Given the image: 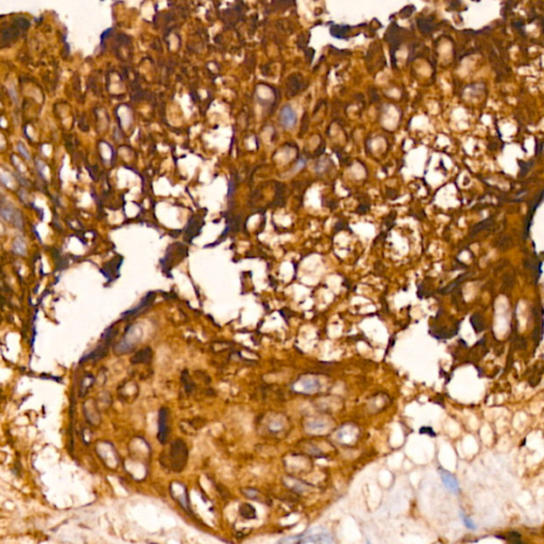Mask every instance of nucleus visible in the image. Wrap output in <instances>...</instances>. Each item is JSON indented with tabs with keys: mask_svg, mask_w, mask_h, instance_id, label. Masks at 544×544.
I'll list each match as a JSON object with an SVG mask.
<instances>
[{
	"mask_svg": "<svg viewBox=\"0 0 544 544\" xmlns=\"http://www.w3.org/2000/svg\"><path fill=\"white\" fill-rule=\"evenodd\" d=\"M188 459V449L187 446L183 440L178 439L176 441L171 443L170 450H169V456H168V461H169L170 469L175 472H181L186 465Z\"/></svg>",
	"mask_w": 544,
	"mask_h": 544,
	"instance_id": "f257e3e1",
	"label": "nucleus"
},
{
	"mask_svg": "<svg viewBox=\"0 0 544 544\" xmlns=\"http://www.w3.org/2000/svg\"><path fill=\"white\" fill-rule=\"evenodd\" d=\"M302 542L303 544L309 543V542L320 543V544H332L333 539H332V536L328 532H326V530H322L319 528H313V529L306 530L305 533L302 534Z\"/></svg>",
	"mask_w": 544,
	"mask_h": 544,
	"instance_id": "f03ea898",
	"label": "nucleus"
},
{
	"mask_svg": "<svg viewBox=\"0 0 544 544\" xmlns=\"http://www.w3.org/2000/svg\"><path fill=\"white\" fill-rule=\"evenodd\" d=\"M293 389L300 393H315L321 389V383L316 378H303L302 380H298L294 385Z\"/></svg>",
	"mask_w": 544,
	"mask_h": 544,
	"instance_id": "7ed1b4c3",
	"label": "nucleus"
},
{
	"mask_svg": "<svg viewBox=\"0 0 544 544\" xmlns=\"http://www.w3.org/2000/svg\"><path fill=\"white\" fill-rule=\"evenodd\" d=\"M283 483H284V486H286L288 489H290L291 491L295 492V493H299V494L306 493V492H309L313 488V486L310 485V484L302 481V479L298 478L295 476H292V475L285 476L283 478Z\"/></svg>",
	"mask_w": 544,
	"mask_h": 544,
	"instance_id": "20e7f679",
	"label": "nucleus"
},
{
	"mask_svg": "<svg viewBox=\"0 0 544 544\" xmlns=\"http://www.w3.org/2000/svg\"><path fill=\"white\" fill-rule=\"evenodd\" d=\"M170 492L174 499L178 501V503L185 509V511L189 512L190 507H189V502H188L187 489L185 488V486L180 483H174L170 487Z\"/></svg>",
	"mask_w": 544,
	"mask_h": 544,
	"instance_id": "39448f33",
	"label": "nucleus"
},
{
	"mask_svg": "<svg viewBox=\"0 0 544 544\" xmlns=\"http://www.w3.org/2000/svg\"><path fill=\"white\" fill-rule=\"evenodd\" d=\"M439 475H440V478H441V482L443 483L444 487L450 492H452V493H454V494L459 493V491H460L459 483L454 475L442 468L439 469Z\"/></svg>",
	"mask_w": 544,
	"mask_h": 544,
	"instance_id": "423d86ee",
	"label": "nucleus"
},
{
	"mask_svg": "<svg viewBox=\"0 0 544 544\" xmlns=\"http://www.w3.org/2000/svg\"><path fill=\"white\" fill-rule=\"evenodd\" d=\"M169 434V427H168V410L166 408H161L159 412V433L158 438L161 443H166Z\"/></svg>",
	"mask_w": 544,
	"mask_h": 544,
	"instance_id": "0eeeda50",
	"label": "nucleus"
},
{
	"mask_svg": "<svg viewBox=\"0 0 544 544\" xmlns=\"http://www.w3.org/2000/svg\"><path fill=\"white\" fill-rule=\"evenodd\" d=\"M280 120H281L282 126L286 129H291L295 126L296 114L290 106L287 105L282 109V112L280 115Z\"/></svg>",
	"mask_w": 544,
	"mask_h": 544,
	"instance_id": "6e6552de",
	"label": "nucleus"
},
{
	"mask_svg": "<svg viewBox=\"0 0 544 544\" xmlns=\"http://www.w3.org/2000/svg\"><path fill=\"white\" fill-rule=\"evenodd\" d=\"M329 423L322 419H313L305 423V430L310 434H321L328 431Z\"/></svg>",
	"mask_w": 544,
	"mask_h": 544,
	"instance_id": "1a4fd4ad",
	"label": "nucleus"
},
{
	"mask_svg": "<svg viewBox=\"0 0 544 544\" xmlns=\"http://www.w3.org/2000/svg\"><path fill=\"white\" fill-rule=\"evenodd\" d=\"M239 514L244 520H255L257 512L255 507L250 503H243L239 506Z\"/></svg>",
	"mask_w": 544,
	"mask_h": 544,
	"instance_id": "9d476101",
	"label": "nucleus"
},
{
	"mask_svg": "<svg viewBox=\"0 0 544 544\" xmlns=\"http://www.w3.org/2000/svg\"><path fill=\"white\" fill-rule=\"evenodd\" d=\"M285 429V423L282 419L280 418H275V419H271L268 423H267V431L269 434H272V435H278L280 433H282Z\"/></svg>",
	"mask_w": 544,
	"mask_h": 544,
	"instance_id": "9b49d317",
	"label": "nucleus"
},
{
	"mask_svg": "<svg viewBox=\"0 0 544 544\" xmlns=\"http://www.w3.org/2000/svg\"><path fill=\"white\" fill-rule=\"evenodd\" d=\"M152 357V352L149 348L142 349L132 357V364H141V362H149Z\"/></svg>",
	"mask_w": 544,
	"mask_h": 544,
	"instance_id": "f8f14e48",
	"label": "nucleus"
},
{
	"mask_svg": "<svg viewBox=\"0 0 544 544\" xmlns=\"http://www.w3.org/2000/svg\"><path fill=\"white\" fill-rule=\"evenodd\" d=\"M304 451L307 453V454H309L310 456H314V457H319V458H325L327 457L328 455L325 453V451H323L321 448H319L318 446L316 444H306L303 447Z\"/></svg>",
	"mask_w": 544,
	"mask_h": 544,
	"instance_id": "ddd939ff",
	"label": "nucleus"
},
{
	"mask_svg": "<svg viewBox=\"0 0 544 544\" xmlns=\"http://www.w3.org/2000/svg\"><path fill=\"white\" fill-rule=\"evenodd\" d=\"M240 491H241V494L249 500H252V501L260 500L261 492L255 488H242Z\"/></svg>",
	"mask_w": 544,
	"mask_h": 544,
	"instance_id": "4468645a",
	"label": "nucleus"
},
{
	"mask_svg": "<svg viewBox=\"0 0 544 544\" xmlns=\"http://www.w3.org/2000/svg\"><path fill=\"white\" fill-rule=\"evenodd\" d=\"M276 544H303L302 542V534L295 535V536H289L280 539Z\"/></svg>",
	"mask_w": 544,
	"mask_h": 544,
	"instance_id": "2eb2a0df",
	"label": "nucleus"
},
{
	"mask_svg": "<svg viewBox=\"0 0 544 544\" xmlns=\"http://www.w3.org/2000/svg\"><path fill=\"white\" fill-rule=\"evenodd\" d=\"M460 516H461V521H462V523H463V525L465 527H467L470 530H475L476 529L475 523L473 522V520L471 519L469 515L465 514L463 511H460Z\"/></svg>",
	"mask_w": 544,
	"mask_h": 544,
	"instance_id": "dca6fc26",
	"label": "nucleus"
},
{
	"mask_svg": "<svg viewBox=\"0 0 544 544\" xmlns=\"http://www.w3.org/2000/svg\"><path fill=\"white\" fill-rule=\"evenodd\" d=\"M508 537H509V540L512 544H523V541H522V537L519 533L516 532H511L508 534Z\"/></svg>",
	"mask_w": 544,
	"mask_h": 544,
	"instance_id": "f3484780",
	"label": "nucleus"
},
{
	"mask_svg": "<svg viewBox=\"0 0 544 544\" xmlns=\"http://www.w3.org/2000/svg\"><path fill=\"white\" fill-rule=\"evenodd\" d=\"M24 243L21 239H16L15 240V243H14V251L15 253H18V254H24Z\"/></svg>",
	"mask_w": 544,
	"mask_h": 544,
	"instance_id": "a211bd4d",
	"label": "nucleus"
},
{
	"mask_svg": "<svg viewBox=\"0 0 544 544\" xmlns=\"http://www.w3.org/2000/svg\"><path fill=\"white\" fill-rule=\"evenodd\" d=\"M17 148H18V151L20 152V154L22 155V157H23L26 160H28V161L31 160V157H30V154H29L28 150L23 147V145L21 144V142H19V144L17 145Z\"/></svg>",
	"mask_w": 544,
	"mask_h": 544,
	"instance_id": "6ab92c4d",
	"label": "nucleus"
},
{
	"mask_svg": "<svg viewBox=\"0 0 544 544\" xmlns=\"http://www.w3.org/2000/svg\"><path fill=\"white\" fill-rule=\"evenodd\" d=\"M420 434L422 435H429L431 437H435L436 436V433L433 431L432 427H429V426H423L420 429Z\"/></svg>",
	"mask_w": 544,
	"mask_h": 544,
	"instance_id": "aec40b11",
	"label": "nucleus"
},
{
	"mask_svg": "<svg viewBox=\"0 0 544 544\" xmlns=\"http://www.w3.org/2000/svg\"><path fill=\"white\" fill-rule=\"evenodd\" d=\"M9 93H10V96L13 98V100L16 101V96H15V89L14 88H10L9 89Z\"/></svg>",
	"mask_w": 544,
	"mask_h": 544,
	"instance_id": "412c9836",
	"label": "nucleus"
},
{
	"mask_svg": "<svg viewBox=\"0 0 544 544\" xmlns=\"http://www.w3.org/2000/svg\"><path fill=\"white\" fill-rule=\"evenodd\" d=\"M367 544H371V543H370V542H369V541H368V542H367Z\"/></svg>",
	"mask_w": 544,
	"mask_h": 544,
	"instance_id": "4be33fe9",
	"label": "nucleus"
}]
</instances>
